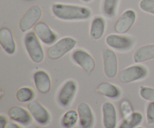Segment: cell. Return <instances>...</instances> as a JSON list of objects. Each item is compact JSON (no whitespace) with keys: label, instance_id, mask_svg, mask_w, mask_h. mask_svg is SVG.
<instances>
[{"label":"cell","instance_id":"obj_8","mask_svg":"<svg viewBox=\"0 0 154 128\" xmlns=\"http://www.w3.org/2000/svg\"><path fill=\"white\" fill-rule=\"evenodd\" d=\"M77 83L74 80H69L63 85L58 94V102L62 106L66 107L72 101L76 94Z\"/></svg>","mask_w":154,"mask_h":128},{"label":"cell","instance_id":"obj_18","mask_svg":"<svg viewBox=\"0 0 154 128\" xmlns=\"http://www.w3.org/2000/svg\"><path fill=\"white\" fill-rule=\"evenodd\" d=\"M154 58V44L143 46L137 49L133 55L135 63H141Z\"/></svg>","mask_w":154,"mask_h":128},{"label":"cell","instance_id":"obj_30","mask_svg":"<svg viewBox=\"0 0 154 128\" xmlns=\"http://www.w3.org/2000/svg\"><path fill=\"white\" fill-rule=\"evenodd\" d=\"M5 128H20L19 127V126L17 125V124H15V123L14 122H9L8 123L7 125H6Z\"/></svg>","mask_w":154,"mask_h":128},{"label":"cell","instance_id":"obj_19","mask_svg":"<svg viewBox=\"0 0 154 128\" xmlns=\"http://www.w3.org/2000/svg\"><path fill=\"white\" fill-rule=\"evenodd\" d=\"M96 91L102 95L111 99H117L121 94L118 87L109 82H102L96 88Z\"/></svg>","mask_w":154,"mask_h":128},{"label":"cell","instance_id":"obj_20","mask_svg":"<svg viewBox=\"0 0 154 128\" xmlns=\"http://www.w3.org/2000/svg\"><path fill=\"white\" fill-rule=\"evenodd\" d=\"M105 30V19L102 16H96L90 27V36L94 40H99L104 35Z\"/></svg>","mask_w":154,"mask_h":128},{"label":"cell","instance_id":"obj_31","mask_svg":"<svg viewBox=\"0 0 154 128\" xmlns=\"http://www.w3.org/2000/svg\"><path fill=\"white\" fill-rule=\"evenodd\" d=\"M83 1H84V2H90V1H92V0H82Z\"/></svg>","mask_w":154,"mask_h":128},{"label":"cell","instance_id":"obj_4","mask_svg":"<svg viewBox=\"0 0 154 128\" xmlns=\"http://www.w3.org/2000/svg\"><path fill=\"white\" fill-rule=\"evenodd\" d=\"M147 75V70L142 65H132L123 69L119 73V80L123 83H131L141 80Z\"/></svg>","mask_w":154,"mask_h":128},{"label":"cell","instance_id":"obj_13","mask_svg":"<svg viewBox=\"0 0 154 128\" xmlns=\"http://www.w3.org/2000/svg\"><path fill=\"white\" fill-rule=\"evenodd\" d=\"M79 124L81 128H92L94 124V115L91 108L87 103H81L78 106Z\"/></svg>","mask_w":154,"mask_h":128},{"label":"cell","instance_id":"obj_22","mask_svg":"<svg viewBox=\"0 0 154 128\" xmlns=\"http://www.w3.org/2000/svg\"><path fill=\"white\" fill-rule=\"evenodd\" d=\"M143 120V116L140 112H133L130 116L125 118L119 128H135L139 125Z\"/></svg>","mask_w":154,"mask_h":128},{"label":"cell","instance_id":"obj_24","mask_svg":"<svg viewBox=\"0 0 154 128\" xmlns=\"http://www.w3.org/2000/svg\"><path fill=\"white\" fill-rule=\"evenodd\" d=\"M119 0H104L103 10L105 15L108 17H113L117 10Z\"/></svg>","mask_w":154,"mask_h":128},{"label":"cell","instance_id":"obj_29","mask_svg":"<svg viewBox=\"0 0 154 128\" xmlns=\"http://www.w3.org/2000/svg\"><path fill=\"white\" fill-rule=\"evenodd\" d=\"M7 124V118L2 115L0 116V128H5Z\"/></svg>","mask_w":154,"mask_h":128},{"label":"cell","instance_id":"obj_14","mask_svg":"<svg viewBox=\"0 0 154 128\" xmlns=\"http://www.w3.org/2000/svg\"><path fill=\"white\" fill-rule=\"evenodd\" d=\"M103 125L105 128H116L117 127V111L115 106L111 102H105L102 105Z\"/></svg>","mask_w":154,"mask_h":128},{"label":"cell","instance_id":"obj_21","mask_svg":"<svg viewBox=\"0 0 154 128\" xmlns=\"http://www.w3.org/2000/svg\"><path fill=\"white\" fill-rule=\"evenodd\" d=\"M78 111L72 109L66 112L63 115L61 120V124L63 128H72L75 126L78 122Z\"/></svg>","mask_w":154,"mask_h":128},{"label":"cell","instance_id":"obj_28","mask_svg":"<svg viewBox=\"0 0 154 128\" xmlns=\"http://www.w3.org/2000/svg\"><path fill=\"white\" fill-rule=\"evenodd\" d=\"M147 122L148 124H154V102H150L147 105Z\"/></svg>","mask_w":154,"mask_h":128},{"label":"cell","instance_id":"obj_11","mask_svg":"<svg viewBox=\"0 0 154 128\" xmlns=\"http://www.w3.org/2000/svg\"><path fill=\"white\" fill-rule=\"evenodd\" d=\"M105 42L110 47L119 51L129 50L133 46V40L129 37L111 34L106 37Z\"/></svg>","mask_w":154,"mask_h":128},{"label":"cell","instance_id":"obj_6","mask_svg":"<svg viewBox=\"0 0 154 128\" xmlns=\"http://www.w3.org/2000/svg\"><path fill=\"white\" fill-rule=\"evenodd\" d=\"M104 72L107 77H115L118 71V60L115 52L110 49H104L102 51Z\"/></svg>","mask_w":154,"mask_h":128},{"label":"cell","instance_id":"obj_27","mask_svg":"<svg viewBox=\"0 0 154 128\" xmlns=\"http://www.w3.org/2000/svg\"><path fill=\"white\" fill-rule=\"evenodd\" d=\"M121 111H122V113H123V117H124V119L125 118H128L129 116H130L133 112H132V106H131L130 103H129L128 100H123L121 103Z\"/></svg>","mask_w":154,"mask_h":128},{"label":"cell","instance_id":"obj_7","mask_svg":"<svg viewBox=\"0 0 154 128\" xmlns=\"http://www.w3.org/2000/svg\"><path fill=\"white\" fill-rule=\"evenodd\" d=\"M73 61L80 66L84 71L90 74L96 67V62L90 53L83 49H78L73 52L72 55Z\"/></svg>","mask_w":154,"mask_h":128},{"label":"cell","instance_id":"obj_34","mask_svg":"<svg viewBox=\"0 0 154 128\" xmlns=\"http://www.w3.org/2000/svg\"><path fill=\"white\" fill-rule=\"evenodd\" d=\"M27 1H29V0H27Z\"/></svg>","mask_w":154,"mask_h":128},{"label":"cell","instance_id":"obj_26","mask_svg":"<svg viewBox=\"0 0 154 128\" xmlns=\"http://www.w3.org/2000/svg\"><path fill=\"white\" fill-rule=\"evenodd\" d=\"M139 7L143 11L154 15V0H141Z\"/></svg>","mask_w":154,"mask_h":128},{"label":"cell","instance_id":"obj_5","mask_svg":"<svg viewBox=\"0 0 154 128\" xmlns=\"http://www.w3.org/2000/svg\"><path fill=\"white\" fill-rule=\"evenodd\" d=\"M42 16V10L40 6H32L21 18L19 23L20 29L23 32L29 31L38 23Z\"/></svg>","mask_w":154,"mask_h":128},{"label":"cell","instance_id":"obj_33","mask_svg":"<svg viewBox=\"0 0 154 128\" xmlns=\"http://www.w3.org/2000/svg\"><path fill=\"white\" fill-rule=\"evenodd\" d=\"M137 128H143V127H137Z\"/></svg>","mask_w":154,"mask_h":128},{"label":"cell","instance_id":"obj_25","mask_svg":"<svg viewBox=\"0 0 154 128\" xmlns=\"http://www.w3.org/2000/svg\"><path fill=\"white\" fill-rule=\"evenodd\" d=\"M140 95L144 100L150 102H154V88L141 86L140 88Z\"/></svg>","mask_w":154,"mask_h":128},{"label":"cell","instance_id":"obj_16","mask_svg":"<svg viewBox=\"0 0 154 128\" xmlns=\"http://www.w3.org/2000/svg\"><path fill=\"white\" fill-rule=\"evenodd\" d=\"M35 85L38 91L42 94H47L51 88V80L49 74L44 70L35 72L33 76Z\"/></svg>","mask_w":154,"mask_h":128},{"label":"cell","instance_id":"obj_2","mask_svg":"<svg viewBox=\"0 0 154 128\" xmlns=\"http://www.w3.org/2000/svg\"><path fill=\"white\" fill-rule=\"evenodd\" d=\"M24 44L29 56L35 63H41L45 58V52L38 37L33 31L27 33L24 38Z\"/></svg>","mask_w":154,"mask_h":128},{"label":"cell","instance_id":"obj_10","mask_svg":"<svg viewBox=\"0 0 154 128\" xmlns=\"http://www.w3.org/2000/svg\"><path fill=\"white\" fill-rule=\"evenodd\" d=\"M28 109L32 116L41 125H46L51 121V116L48 111L39 102H29Z\"/></svg>","mask_w":154,"mask_h":128},{"label":"cell","instance_id":"obj_3","mask_svg":"<svg viewBox=\"0 0 154 128\" xmlns=\"http://www.w3.org/2000/svg\"><path fill=\"white\" fill-rule=\"evenodd\" d=\"M77 44V40L71 37L60 39L48 49V55L51 59L56 60L62 58L70 52Z\"/></svg>","mask_w":154,"mask_h":128},{"label":"cell","instance_id":"obj_1","mask_svg":"<svg viewBox=\"0 0 154 128\" xmlns=\"http://www.w3.org/2000/svg\"><path fill=\"white\" fill-rule=\"evenodd\" d=\"M52 13L58 19L69 21L87 19L91 16V10L87 7L60 3L52 6Z\"/></svg>","mask_w":154,"mask_h":128},{"label":"cell","instance_id":"obj_9","mask_svg":"<svg viewBox=\"0 0 154 128\" xmlns=\"http://www.w3.org/2000/svg\"><path fill=\"white\" fill-rule=\"evenodd\" d=\"M136 19V13L133 10H126L120 16L114 26L116 32L125 34L132 28Z\"/></svg>","mask_w":154,"mask_h":128},{"label":"cell","instance_id":"obj_32","mask_svg":"<svg viewBox=\"0 0 154 128\" xmlns=\"http://www.w3.org/2000/svg\"><path fill=\"white\" fill-rule=\"evenodd\" d=\"M36 128H46V127H42V126H39V127H37Z\"/></svg>","mask_w":154,"mask_h":128},{"label":"cell","instance_id":"obj_15","mask_svg":"<svg viewBox=\"0 0 154 128\" xmlns=\"http://www.w3.org/2000/svg\"><path fill=\"white\" fill-rule=\"evenodd\" d=\"M0 44L5 52L9 55H13L16 51L13 34L8 28L4 27L0 30Z\"/></svg>","mask_w":154,"mask_h":128},{"label":"cell","instance_id":"obj_17","mask_svg":"<svg viewBox=\"0 0 154 128\" xmlns=\"http://www.w3.org/2000/svg\"><path fill=\"white\" fill-rule=\"evenodd\" d=\"M10 118L24 126L29 125L32 123V118L28 111L21 106H15L10 109L8 112Z\"/></svg>","mask_w":154,"mask_h":128},{"label":"cell","instance_id":"obj_12","mask_svg":"<svg viewBox=\"0 0 154 128\" xmlns=\"http://www.w3.org/2000/svg\"><path fill=\"white\" fill-rule=\"evenodd\" d=\"M34 31L39 40L46 45L55 43L57 36L45 22H38L34 27Z\"/></svg>","mask_w":154,"mask_h":128},{"label":"cell","instance_id":"obj_23","mask_svg":"<svg viewBox=\"0 0 154 128\" xmlns=\"http://www.w3.org/2000/svg\"><path fill=\"white\" fill-rule=\"evenodd\" d=\"M35 97V93L32 88L28 87L20 88L16 93V98L20 103L31 102Z\"/></svg>","mask_w":154,"mask_h":128}]
</instances>
